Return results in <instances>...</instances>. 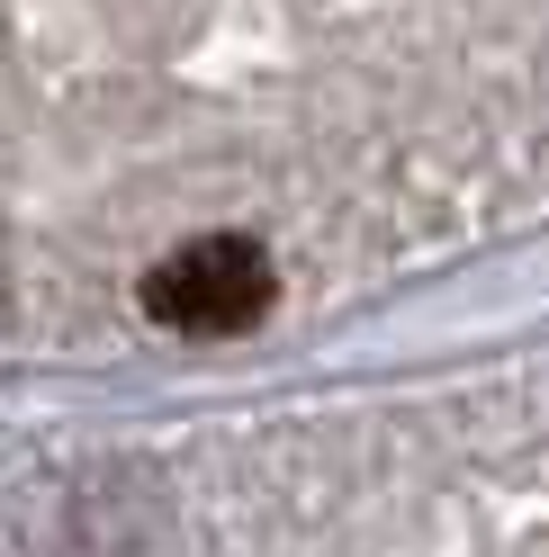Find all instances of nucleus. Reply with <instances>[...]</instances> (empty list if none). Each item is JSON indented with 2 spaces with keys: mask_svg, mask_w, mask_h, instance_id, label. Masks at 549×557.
I'll return each mask as SVG.
<instances>
[{
  "mask_svg": "<svg viewBox=\"0 0 549 557\" xmlns=\"http://www.w3.org/2000/svg\"><path fill=\"white\" fill-rule=\"evenodd\" d=\"M270 297H280V278H270V252L253 234H198L145 270V315L171 333H208V342L253 333L270 315Z\"/></svg>",
  "mask_w": 549,
  "mask_h": 557,
  "instance_id": "obj_1",
  "label": "nucleus"
}]
</instances>
